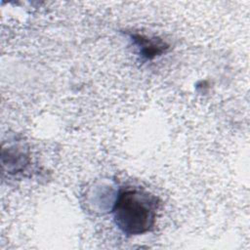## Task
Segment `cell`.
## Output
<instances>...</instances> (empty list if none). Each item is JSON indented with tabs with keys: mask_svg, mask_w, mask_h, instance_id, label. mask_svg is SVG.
<instances>
[{
	"mask_svg": "<svg viewBox=\"0 0 250 250\" xmlns=\"http://www.w3.org/2000/svg\"><path fill=\"white\" fill-rule=\"evenodd\" d=\"M135 41L140 46L143 56L147 59H152L157 55L162 54L168 48V45L157 38H147L142 35H135Z\"/></svg>",
	"mask_w": 250,
	"mask_h": 250,
	"instance_id": "obj_2",
	"label": "cell"
},
{
	"mask_svg": "<svg viewBox=\"0 0 250 250\" xmlns=\"http://www.w3.org/2000/svg\"><path fill=\"white\" fill-rule=\"evenodd\" d=\"M158 198L140 188H126L117 196L113 207L116 226L127 235H139L155 225Z\"/></svg>",
	"mask_w": 250,
	"mask_h": 250,
	"instance_id": "obj_1",
	"label": "cell"
}]
</instances>
